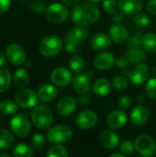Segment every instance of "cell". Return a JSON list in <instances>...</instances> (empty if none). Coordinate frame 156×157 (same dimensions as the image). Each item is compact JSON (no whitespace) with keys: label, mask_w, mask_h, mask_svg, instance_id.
<instances>
[{"label":"cell","mask_w":156,"mask_h":157,"mask_svg":"<svg viewBox=\"0 0 156 157\" xmlns=\"http://www.w3.org/2000/svg\"><path fill=\"white\" fill-rule=\"evenodd\" d=\"M101 15L99 7L91 3H80L72 10V20L81 26H87L96 23Z\"/></svg>","instance_id":"obj_1"},{"label":"cell","mask_w":156,"mask_h":157,"mask_svg":"<svg viewBox=\"0 0 156 157\" xmlns=\"http://www.w3.org/2000/svg\"><path fill=\"white\" fill-rule=\"evenodd\" d=\"M63 43L62 39L54 34L45 36L39 44L40 52L45 57H52L57 55L63 50Z\"/></svg>","instance_id":"obj_2"},{"label":"cell","mask_w":156,"mask_h":157,"mask_svg":"<svg viewBox=\"0 0 156 157\" xmlns=\"http://www.w3.org/2000/svg\"><path fill=\"white\" fill-rule=\"evenodd\" d=\"M31 120L38 129L46 130L49 129L53 122V114L49 108L38 106L31 111Z\"/></svg>","instance_id":"obj_3"},{"label":"cell","mask_w":156,"mask_h":157,"mask_svg":"<svg viewBox=\"0 0 156 157\" xmlns=\"http://www.w3.org/2000/svg\"><path fill=\"white\" fill-rule=\"evenodd\" d=\"M73 137V131L67 125H56L47 132V139L50 143L60 144L69 142Z\"/></svg>","instance_id":"obj_4"},{"label":"cell","mask_w":156,"mask_h":157,"mask_svg":"<svg viewBox=\"0 0 156 157\" xmlns=\"http://www.w3.org/2000/svg\"><path fill=\"white\" fill-rule=\"evenodd\" d=\"M46 18L52 24H62L69 17V10L66 6L60 3H53L47 6L45 11Z\"/></svg>","instance_id":"obj_5"},{"label":"cell","mask_w":156,"mask_h":157,"mask_svg":"<svg viewBox=\"0 0 156 157\" xmlns=\"http://www.w3.org/2000/svg\"><path fill=\"white\" fill-rule=\"evenodd\" d=\"M135 151L143 157H152L156 152L155 141L150 135H140L134 141Z\"/></svg>","instance_id":"obj_6"},{"label":"cell","mask_w":156,"mask_h":157,"mask_svg":"<svg viewBox=\"0 0 156 157\" xmlns=\"http://www.w3.org/2000/svg\"><path fill=\"white\" fill-rule=\"evenodd\" d=\"M126 75L131 84L140 86L147 81L150 75V68L144 63H137L134 64V66L130 71H128Z\"/></svg>","instance_id":"obj_7"},{"label":"cell","mask_w":156,"mask_h":157,"mask_svg":"<svg viewBox=\"0 0 156 157\" xmlns=\"http://www.w3.org/2000/svg\"><path fill=\"white\" fill-rule=\"evenodd\" d=\"M10 129L15 135L23 138L29 134L31 127L24 114H17L10 121Z\"/></svg>","instance_id":"obj_8"},{"label":"cell","mask_w":156,"mask_h":157,"mask_svg":"<svg viewBox=\"0 0 156 157\" xmlns=\"http://www.w3.org/2000/svg\"><path fill=\"white\" fill-rule=\"evenodd\" d=\"M38 94L29 88H21L15 96L16 103L22 109H31L38 103Z\"/></svg>","instance_id":"obj_9"},{"label":"cell","mask_w":156,"mask_h":157,"mask_svg":"<svg viewBox=\"0 0 156 157\" xmlns=\"http://www.w3.org/2000/svg\"><path fill=\"white\" fill-rule=\"evenodd\" d=\"M93 78V72L86 71L84 74H77L73 79V88L79 94H87L91 89V80Z\"/></svg>","instance_id":"obj_10"},{"label":"cell","mask_w":156,"mask_h":157,"mask_svg":"<svg viewBox=\"0 0 156 157\" xmlns=\"http://www.w3.org/2000/svg\"><path fill=\"white\" fill-rule=\"evenodd\" d=\"M6 56L7 61L16 66L21 65L26 61V53L24 49L17 43H11L6 49Z\"/></svg>","instance_id":"obj_11"},{"label":"cell","mask_w":156,"mask_h":157,"mask_svg":"<svg viewBox=\"0 0 156 157\" xmlns=\"http://www.w3.org/2000/svg\"><path fill=\"white\" fill-rule=\"evenodd\" d=\"M51 81L53 85L64 87L68 86L71 82H73V75L70 70L65 67H58L54 69L51 74Z\"/></svg>","instance_id":"obj_12"},{"label":"cell","mask_w":156,"mask_h":157,"mask_svg":"<svg viewBox=\"0 0 156 157\" xmlns=\"http://www.w3.org/2000/svg\"><path fill=\"white\" fill-rule=\"evenodd\" d=\"M97 122V115L95 111L86 109L78 114L76 117V124L80 129L88 130L94 127Z\"/></svg>","instance_id":"obj_13"},{"label":"cell","mask_w":156,"mask_h":157,"mask_svg":"<svg viewBox=\"0 0 156 157\" xmlns=\"http://www.w3.org/2000/svg\"><path fill=\"white\" fill-rule=\"evenodd\" d=\"M108 35L111 40L116 44H123L129 39V30L125 26L115 23L110 26Z\"/></svg>","instance_id":"obj_14"},{"label":"cell","mask_w":156,"mask_h":157,"mask_svg":"<svg viewBox=\"0 0 156 157\" xmlns=\"http://www.w3.org/2000/svg\"><path fill=\"white\" fill-rule=\"evenodd\" d=\"M77 102L72 96H64L60 98L57 103V111L61 116L67 117L74 113L76 109Z\"/></svg>","instance_id":"obj_15"},{"label":"cell","mask_w":156,"mask_h":157,"mask_svg":"<svg viewBox=\"0 0 156 157\" xmlns=\"http://www.w3.org/2000/svg\"><path fill=\"white\" fill-rule=\"evenodd\" d=\"M116 62V58L113 53L109 52H102L97 54L94 59V66L101 71L110 69Z\"/></svg>","instance_id":"obj_16"},{"label":"cell","mask_w":156,"mask_h":157,"mask_svg":"<svg viewBox=\"0 0 156 157\" xmlns=\"http://www.w3.org/2000/svg\"><path fill=\"white\" fill-rule=\"evenodd\" d=\"M143 0H120L119 9L126 16H135L143 9Z\"/></svg>","instance_id":"obj_17"},{"label":"cell","mask_w":156,"mask_h":157,"mask_svg":"<svg viewBox=\"0 0 156 157\" xmlns=\"http://www.w3.org/2000/svg\"><path fill=\"white\" fill-rule=\"evenodd\" d=\"M111 39L108 34L98 32L94 34L90 39V46L93 50L97 52H104L109 48L111 44Z\"/></svg>","instance_id":"obj_18"},{"label":"cell","mask_w":156,"mask_h":157,"mask_svg":"<svg viewBox=\"0 0 156 157\" xmlns=\"http://www.w3.org/2000/svg\"><path fill=\"white\" fill-rule=\"evenodd\" d=\"M150 117V110L144 105H138L131 113V121L135 126H142L145 124Z\"/></svg>","instance_id":"obj_19"},{"label":"cell","mask_w":156,"mask_h":157,"mask_svg":"<svg viewBox=\"0 0 156 157\" xmlns=\"http://www.w3.org/2000/svg\"><path fill=\"white\" fill-rule=\"evenodd\" d=\"M127 115L124 110L117 109L109 113L107 118V124L110 129L120 130L127 123Z\"/></svg>","instance_id":"obj_20"},{"label":"cell","mask_w":156,"mask_h":157,"mask_svg":"<svg viewBox=\"0 0 156 157\" xmlns=\"http://www.w3.org/2000/svg\"><path fill=\"white\" fill-rule=\"evenodd\" d=\"M99 142L102 146L108 149H114L120 144V138L116 132L107 130L101 132L99 136Z\"/></svg>","instance_id":"obj_21"},{"label":"cell","mask_w":156,"mask_h":157,"mask_svg":"<svg viewBox=\"0 0 156 157\" xmlns=\"http://www.w3.org/2000/svg\"><path fill=\"white\" fill-rule=\"evenodd\" d=\"M58 96V90L52 85H43L38 90V97L42 102H51Z\"/></svg>","instance_id":"obj_22"},{"label":"cell","mask_w":156,"mask_h":157,"mask_svg":"<svg viewBox=\"0 0 156 157\" xmlns=\"http://www.w3.org/2000/svg\"><path fill=\"white\" fill-rule=\"evenodd\" d=\"M125 56L129 60L131 64H137L143 63V61L146 58V52L143 48L140 47H133L129 48L126 51Z\"/></svg>","instance_id":"obj_23"},{"label":"cell","mask_w":156,"mask_h":157,"mask_svg":"<svg viewBox=\"0 0 156 157\" xmlns=\"http://www.w3.org/2000/svg\"><path fill=\"white\" fill-rule=\"evenodd\" d=\"M64 48L66 52L69 53H73V54L77 53L80 52L82 48L81 41L77 40L71 31H69L64 39Z\"/></svg>","instance_id":"obj_24"},{"label":"cell","mask_w":156,"mask_h":157,"mask_svg":"<svg viewBox=\"0 0 156 157\" xmlns=\"http://www.w3.org/2000/svg\"><path fill=\"white\" fill-rule=\"evenodd\" d=\"M111 88V84L106 78H98L93 84V91L98 97H106Z\"/></svg>","instance_id":"obj_25"},{"label":"cell","mask_w":156,"mask_h":157,"mask_svg":"<svg viewBox=\"0 0 156 157\" xmlns=\"http://www.w3.org/2000/svg\"><path fill=\"white\" fill-rule=\"evenodd\" d=\"M29 74L25 69L19 68L15 72L13 76V81L17 87L25 88L29 84Z\"/></svg>","instance_id":"obj_26"},{"label":"cell","mask_w":156,"mask_h":157,"mask_svg":"<svg viewBox=\"0 0 156 157\" xmlns=\"http://www.w3.org/2000/svg\"><path fill=\"white\" fill-rule=\"evenodd\" d=\"M142 46L143 48L151 53H156V34L155 33H146L142 37Z\"/></svg>","instance_id":"obj_27"},{"label":"cell","mask_w":156,"mask_h":157,"mask_svg":"<svg viewBox=\"0 0 156 157\" xmlns=\"http://www.w3.org/2000/svg\"><path fill=\"white\" fill-rule=\"evenodd\" d=\"M12 154L14 157H32L34 151L29 144L26 143H20L14 147Z\"/></svg>","instance_id":"obj_28"},{"label":"cell","mask_w":156,"mask_h":157,"mask_svg":"<svg viewBox=\"0 0 156 157\" xmlns=\"http://www.w3.org/2000/svg\"><path fill=\"white\" fill-rule=\"evenodd\" d=\"M18 110V106L16 102L10 99H3L0 101V112L6 116H13Z\"/></svg>","instance_id":"obj_29"},{"label":"cell","mask_w":156,"mask_h":157,"mask_svg":"<svg viewBox=\"0 0 156 157\" xmlns=\"http://www.w3.org/2000/svg\"><path fill=\"white\" fill-rule=\"evenodd\" d=\"M15 139L12 134L7 130L0 129V149L5 150L10 148L14 144Z\"/></svg>","instance_id":"obj_30"},{"label":"cell","mask_w":156,"mask_h":157,"mask_svg":"<svg viewBox=\"0 0 156 157\" xmlns=\"http://www.w3.org/2000/svg\"><path fill=\"white\" fill-rule=\"evenodd\" d=\"M69 67L72 72L75 74H81L85 68V61L83 57L79 55H74L70 58L68 62Z\"/></svg>","instance_id":"obj_31"},{"label":"cell","mask_w":156,"mask_h":157,"mask_svg":"<svg viewBox=\"0 0 156 157\" xmlns=\"http://www.w3.org/2000/svg\"><path fill=\"white\" fill-rule=\"evenodd\" d=\"M11 85V75L6 68L0 69V93L7 91Z\"/></svg>","instance_id":"obj_32"},{"label":"cell","mask_w":156,"mask_h":157,"mask_svg":"<svg viewBox=\"0 0 156 157\" xmlns=\"http://www.w3.org/2000/svg\"><path fill=\"white\" fill-rule=\"evenodd\" d=\"M129 79L126 78L124 75H117L111 80V86L119 91L124 90L129 86Z\"/></svg>","instance_id":"obj_33"},{"label":"cell","mask_w":156,"mask_h":157,"mask_svg":"<svg viewBox=\"0 0 156 157\" xmlns=\"http://www.w3.org/2000/svg\"><path fill=\"white\" fill-rule=\"evenodd\" d=\"M73 34H74V36L77 39V40H79L81 42H84V41H86L87 39H88V37H89V31H88V29L86 28V26H81V25H77L75 28H74L72 30H70Z\"/></svg>","instance_id":"obj_34"},{"label":"cell","mask_w":156,"mask_h":157,"mask_svg":"<svg viewBox=\"0 0 156 157\" xmlns=\"http://www.w3.org/2000/svg\"><path fill=\"white\" fill-rule=\"evenodd\" d=\"M46 157H68V152L65 147L55 144L49 149Z\"/></svg>","instance_id":"obj_35"},{"label":"cell","mask_w":156,"mask_h":157,"mask_svg":"<svg viewBox=\"0 0 156 157\" xmlns=\"http://www.w3.org/2000/svg\"><path fill=\"white\" fill-rule=\"evenodd\" d=\"M134 21H135L136 25H138L139 27H142V28L149 27L152 24V19H151L150 16H148L145 13H139V14L135 15Z\"/></svg>","instance_id":"obj_36"},{"label":"cell","mask_w":156,"mask_h":157,"mask_svg":"<svg viewBox=\"0 0 156 157\" xmlns=\"http://www.w3.org/2000/svg\"><path fill=\"white\" fill-rule=\"evenodd\" d=\"M145 93L150 98L156 99V77H153L147 81L145 85Z\"/></svg>","instance_id":"obj_37"},{"label":"cell","mask_w":156,"mask_h":157,"mask_svg":"<svg viewBox=\"0 0 156 157\" xmlns=\"http://www.w3.org/2000/svg\"><path fill=\"white\" fill-rule=\"evenodd\" d=\"M102 6L107 13L111 15H113L115 12L120 10L119 2H117V0H104L102 3Z\"/></svg>","instance_id":"obj_38"},{"label":"cell","mask_w":156,"mask_h":157,"mask_svg":"<svg viewBox=\"0 0 156 157\" xmlns=\"http://www.w3.org/2000/svg\"><path fill=\"white\" fill-rule=\"evenodd\" d=\"M120 149L122 154L125 155H132L133 152L135 151V145L134 143L131 140H125L120 144Z\"/></svg>","instance_id":"obj_39"},{"label":"cell","mask_w":156,"mask_h":157,"mask_svg":"<svg viewBox=\"0 0 156 157\" xmlns=\"http://www.w3.org/2000/svg\"><path fill=\"white\" fill-rule=\"evenodd\" d=\"M31 144L36 149H40L45 145V138L44 135L40 132L35 133L31 138Z\"/></svg>","instance_id":"obj_40"},{"label":"cell","mask_w":156,"mask_h":157,"mask_svg":"<svg viewBox=\"0 0 156 157\" xmlns=\"http://www.w3.org/2000/svg\"><path fill=\"white\" fill-rule=\"evenodd\" d=\"M30 9L35 13H42L46 11V4L43 2V0H34L29 5Z\"/></svg>","instance_id":"obj_41"},{"label":"cell","mask_w":156,"mask_h":157,"mask_svg":"<svg viewBox=\"0 0 156 157\" xmlns=\"http://www.w3.org/2000/svg\"><path fill=\"white\" fill-rule=\"evenodd\" d=\"M120 108L121 110H126L128 109L131 105V99L129 96H122L120 99H119V102H118Z\"/></svg>","instance_id":"obj_42"},{"label":"cell","mask_w":156,"mask_h":157,"mask_svg":"<svg viewBox=\"0 0 156 157\" xmlns=\"http://www.w3.org/2000/svg\"><path fill=\"white\" fill-rule=\"evenodd\" d=\"M115 64H116V66L118 68L122 69V70L127 69L131 65V63H130V62H129V60L127 59L126 56H120V57L117 58L116 62H115Z\"/></svg>","instance_id":"obj_43"},{"label":"cell","mask_w":156,"mask_h":157,"mask_svg":"<svg viewBox=\"0 0 156 157\" xmlns=\"http://www.w3.org/2000/svg\"><path fill=\"white\" fill-rule=\"evenodd\" d=\"M127 46H128V48H133V47L142 46V38H140L138 36L129 37V39L127 40Z\"/></svg>","instance_id":"obj_44"},{"label":"cell","mask_w":156,"mask_h":157,"mask_svg":"<svg viewBox=\"0 0 156 157\" xmlns=\"http://www.w3.org/2000/svg\"><path fill=\"white\" fill-rule=\"evenodd\" d=\"M91 97L88 95V94H83V95H80L77 101L78 103L81 105V106H86L88 105L90 102H91Z\"/></svg>","instance_id":"obj_45"},{"label":"cell","mask_w":156,"mask_h":157,"mask_svg":"<svg viewBox=\"0 0 156 157\" xmlns=\"http://www.w3.org/2000/svg\"><path fill=\"white\" fill-rule=\"evenodd\" d=\"M123 17H124V14L120 10H118L112 15V20L116 24H120V22L123 20Z\"/></svg>","instance_id":"obj_46"},{"label":"cell","mask_w":156,"mask_h":157,"mask_svg":"<svg viewBox=\"0 0 156 157\" xmlns=\"http://www.w3.org/2000/svg\"><path fill=\"white\" fill-rule=\"evenodd\" d=\"M10 0H0V15L6 12L10 6Z\"/></svg>","instance_id":"obj_47"},{"label":"cell","mask_w":156,"mask_h":157,"mask_svg":"<svg viewBox=\"0 0 156 157\" xmlns=\"http://www.w3.org/2000/svg\"><path fill=\"white\" fill-rule=\"evenodd\" d=\"M147 10L151 15H156V0H149L148 1Z\"/></svg>","instance_id":"obj_48"},{"label":"cell","mask_w":156,"mask_h":157,"mask_svg":"<svg viewBox=\"0 0 156 157\" xmlns=\"http://www.w3.org/2000/svg\"><path fill=\"white\" fill-rule=\"evenodd\" d=\"M81 0H63V3L66 6L69 7H74L76 6L78 4H80Z\"/></svg>","instance_id":"obj_49"},{"label":"cell","mask_w":156,"mask_h":157,"mask_svg":"<svg viewBox=\"0 0 156 157\" xmlns=\"http://www.w3.org/2000/svg\"><path fill=\"white\" fill-rule=\"evenodd\" d=\"M6 60L7 59H6V56L5 55V53L2 51H0V67H2L6 64Z\"/></svg>","instance_id":"obj_50"},{"label":"cell","mask_w":156,"mask_h":157,"mask_svg":"<svg viewBox=\"0 0 156 157\" xmlns=\"http://www.w3.org/2000/svg\"><path fill=\"white\" fill-rule=\"evenodd\" d=\"M109 157H126V155L122 153H114V154L110 155Z\"/></svg>","instance_id":"obj_51"},{"label":"cell","mask_w":156,"mask_h":157,"mask_svg":"<svg viewBox=\"0 0 156 157\" xmlns=\"http://www.w3.org/2000/svg\"><path fill=\"white\" fill-rule=\"evenodd\" d=\"M88 3H91V4H97V3H99L101 2L102 0H86Z\"/></svg>","instance_id":"obj_52"},{"label":"cell","mask_w":156,"mask_h":157,"mask_svg":"<svg viewBox=\"0 0 156 157\" xmlns=\"http://www.w3.org/2000/svg\"><path fill=\"white\" fill-rule=\"evenodd\" d=\"M152 74L154 75V77H156V65L153 68V70H152Z\"/></svg>","instance_id":"obj_53"},{"label":"cell","mask_w":156,"mask_h":157,"mask_svg":"<svg viewBox=\"0 0 156 157\" xmlns=\"http://www.w3.org/2000/svg\"><path fill=\"white\" fill-rule=\"evenodd\" d=\"M0 157H10V155L7 153H3V154L0 155Z\"/></svg>","instance_id":"obj_54"},{"label":"cell","mask_w":156,"mask_h":157,"mask_svg":"<svg viewBox=\"0 0 156 157\" xmlns=\"http://www.w3.org/2000/svg\"><path fill=\"white\" fill-rule=\"evenodd\" d=\"M24 1H26V0H24Z\"/></svg>","instance_id":"obj_55"}]
</instances>
